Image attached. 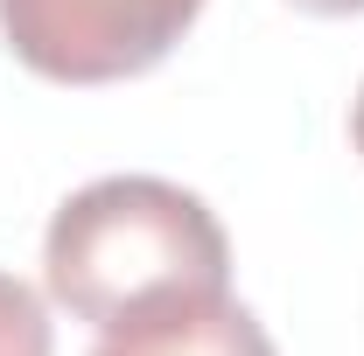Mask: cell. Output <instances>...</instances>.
Listing matches in <instances>:
<instances>
[{"mask_svg":"<svg viewBox=\"0 0 364 356\" xmlns=\"http://www.w3.org/2000/svg\"><path fill=\"white\" fill-rule=\"evenodd\" d=\"M43 287L98 335L231 294V238L210 203L161 175H105L43 230Z\"/></svg>","mask_w":364,"mask_h":356,"instance_id":"cell-1","label":"cell"},{"mask_svg":"<svg viewBox=\"0 0 364 356\" xmlns=\"http://www.w3.org/2000/svg\"><path fill=\"white\" fill-rule=\"evenodd\" d=\"M203 0H0V43L49 84L147 77L196 28Z\"/></svg>","mask_w":364,"mask_h":356,"instance_id":"cell-2","label":"cell"},{"mask_svg":"<svg viewBox=\"0 0 364 356\" xmlns=\"http://www.w3.org/2000/svg\"><path fill=\"white\" fill-rule=\"evenodd\" d=\"M91 356H280V350L245 301L218 294V301H196V308L112 328V335H98Z\"/></svg>","mask_w":364,"mask_h":356,"instance_id":"cell-3","label":"cell"},{"mask_svg":"<svg viewBox=\"0 0 364 356\" xmlns=\"http://www.w3.org/2000/svg\"><path fill=\"white\" fill-rule=\"evenodd\" d=\"M0 356H56L43 294L14 272H0Z\"/></svg>","mask_w":364,"mask_h":356,"instance_id":"cell-4","label":"cell"},{"mask_svg":"<svg viewBox=\"0 0 364 356\" xmlns=\"http://www.w3.org/2000/svg\"><path fill=\"white\" fill-rule=\"evenodd\" d=\"M301 14H322V21H343V14H364V0H287Z\"/></svg>","mask_w":364,"mask_h":356,"instance_id":"cell-5","label":"cell"},{"mask_svg":"<svg viewBox=\"0 0 364 356\" xmlns=\"http://www.w3.org/2000/svg\"><path fill=\"white\" fill-rule=\"evenodd\" d=\"M350 140H358V154H364V84H358V98H350Z\"/></svg>","mask_w":364,"mask_h":356,"instance_id":"cell-6","label":"cell"}]
</instances>
